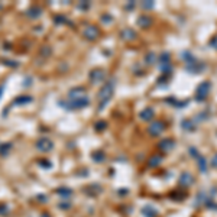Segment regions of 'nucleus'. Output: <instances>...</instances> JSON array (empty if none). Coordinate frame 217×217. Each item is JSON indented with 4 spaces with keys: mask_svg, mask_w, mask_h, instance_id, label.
<instances>
[{
    "mask_svg": "<svg viewBox=\"0 0 217 217\" xmlns=\"http://www.w3.org/2000/svg\"><path fill=\"white\" fill-rule=\"evenodd\" d=\"M210 88H211L210 81H203V83L197 87V90H196V100H197V101H204V100L207 99V96H209Z\"/></svg>",
    "mask_w": 217,
    "mask_h": 217,
    "instance_id": "1",
    "label": "nucleus"
},
{
    "mask_svg": "<svg viewBox=\"0 0 217 217\" xmlns=\"http://www.w3.org/2000/svg\"><path fill=\"white\" fill-rule=\"evenodd\" d=\"M182 127H184L185 130L192 132L196 129V122L192 119H185V120H182Z\"/></svg>",
    "mask_w": 217,
    "mask_h": 217,
    "instance_id": "2",
    "label": "nucleus"
},
{
    "mask_svg": "<svg viewBox=\"0 0 217 217\" xmlns=\"http://www.w3.org/2000/svg\"><path fill=\"white\" fill-rule=\"evenodd\" d=\"M162 130H164V123H161V122H156V123H153V125L151 126L152 135H159Z\"/></svg>",
    "mask_w": 217,
    "mask_h": 217,
    "instance_id": "3",
    "label": "nucleus"
},
{
    "mask_svg": "<svg viewBox=\"0 0 217 217\" xmlns=\"http://www.w3.org/2000/svg\"><path fill=\"white\" fill-rule=\"evenodd\" d=\"M161 146L164 148L165 151H168V149H171V148H174V142H172L171 139H165L164 142L161 143Z\"/></svg>",
    "mask_w": 217,
    "mask_h": 217,
    "instance_id": "4",
    "label": "nucleus"
},
{
    "mask_svg": "<svg viewBox=\"0 0 217 217\" xmlns=\"http://www.w3.org/2000/svg\"><path fill=\"white\" fill-rule=\"evenodd\" d=\"M152 114H153V112H152L151 109H146V110L142 113V119H145V120H148V119H152Z\"/></svg>",
    "mask_w": 217,
    "mask_h": 217,
    "instance_id": "5",
    "label": "nucleus"
},
{
    "mask_svg": "<svg viewBox=\"0 0 217 217\" xmlns=\"http://www.w3.org/2000/svg\"><path fill=\"white\" fill-rule=\"evenodd\" d=\"M198 162H200V168H201V171H204V169H205V159L198 158Z\"/></svg>",
    "mask_w": 217,
    "mask_h": 217,
    "instance_id": "6",
    "label": "nucleus"
},
{
    "mask_svg": "<svg viewBox=\"0 0 217 217\" xmlns=\"http://www.w3.org/2000/svg\"><path fill=\"white\" fill-rule=\"evenodd\" d=\"M210 45L213 46L214 49H217V36H214V38H213V39L210 41Z\"/></svg>",
    "mask_w": 217,
    "mask_h": 217,
    "instance_id": "7",
    "label": "nucleus"
},
{
    "mask_svg": "<svg viewBox=\"0 0 217 217\" xmlns=\"http://www.w3.org/2000/svg\"><path fill=\"white\" fill-rule=\"evenodd\" d=\"M211 165H213L214 168H217V153L213 156V159H211Z\"/></svg>",
    "mask_w": 217,
    "mask_h": 217,
    "instance_id": "8",
    "label": "nucleus"
},
{
    "mask_svg": "<svg viewBox=\"0 0 217 217\" xmlns=\"http://www.w3.org/2000/svg\"><path fill=\"white\" fill-rule=\"evenodd\" d=\"M190 152H191V155H192V156H198V151L196 149V148H191Z\"/></svg>",
    "mask_w": 217,
    "mask_h": 217,
    "instance_id": "9",
    "label": "nucleus"
}]
</instances>
